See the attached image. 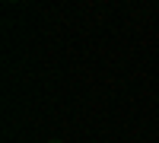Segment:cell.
Here are the masks:
<instances>
[{"instance_id": "6da1fadb", "label": "cell", "mask_w": 159, "mask_h": 143, "mask_svg": "<svg viewBox=\"0 0 159 143\" xmlns=\"http://www.w3.org/2000/svg\"><path fill=\"white\" fill-rule=\"evenodd\" d=\"M51 143H61V140H51Z\"/></svg>"}]
</instances>
